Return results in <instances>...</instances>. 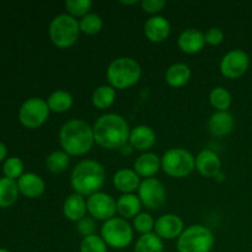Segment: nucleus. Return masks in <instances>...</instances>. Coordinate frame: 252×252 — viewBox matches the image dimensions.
<instances>
[{
  "label": "nucleus",
  "mask_w": 252,
  "mask_h": 252,
  "mask_svg": "<svg viewBox=\"0 0 252 252\" xmlns=\"http://www.w3.org/2000/svg\"><path fill=\"white\" fill-rule=\"evenodd\" d=\"M93 129L95 143L103 149H122L129 140V125L127 120L118 113H105L100 116Z\"/></svg>",
  "instance_id": "f257e3e1"
},
{
  "label": "nucleus",
  "mask_w": 252,
  "mask_h": 252,
  "mask_svg": "<svg viewBox=\"0 0 252 252\" xmlns=\"http://www.w3.org/2000/svg\"><path fill=\"white\" fill-rule=\"evenodd\" d=\"M59 143L69 157H83L94 147V129L88 122L79 118L69 120L59 130Z\"/></svg>",
  "instance_id": "f03ea898"
},
{
  "label": "nucleus",
  "mask_w": 252,
  "mask_h": 252,
  "mask_svg": "<svg viewBox=\"0 0 252 252\" xmlns=\"http://www.w3.org/2000/svg\"><path fill=\"white\" fill-rule=\"evenodd\" d=\"M106 181V170L98 161L85 159L73 167L70 174V186L75 193L90 197L100 192Z\"/></svg>",
  "instance_id": "7ed1b4c3"
},
{
  "label": "nucleus",
  "mask_w": 252,
  "mask_h": 252,
  "mask_svg": "<svg viewBox=\"0 0 252 252\" xmlns=\"http://www.w3.org/2000/svg\"><path fill=\"white\" fill-rule=\"evenodd\" d=\"M106 76L108 85L116 90H126L140 80L142 66L130 57H118L108 64Z\"/></svg>",
  "instance_id": "20e7f679"
},
{
  "label": "nucleus",
  "mask_w": 252,
  "mask_h": 252,
  "mask_svg": "<svg viewBox=\"0 0 252 252\" xmlns=\"http://www.w3.org/2000/svg\"><path fill=\"white\" fill-rule=\"evenodd\" d=\"M48 36L52 43L58 48H70L78 42L80 36L79 20L65 14H59L51 20Z\"/></svg>",
  "instance_id": "39448f33"
},
{
  "label": "nucleus",
  "mask_w": 252,
  "mask_h": 252,
  "mask_svg": "<svg viewBox=\"0 0 252 252\" xmlns=\"http://www.w3.org/2000/svg\"><path fill=\"white\" fill-rule=\"evenodd\" d=\"M216 238L209 228L202 224H193L182 231L176 243L177 252H211Z\"/></svg>",
  "instance_id": "423d86ee"
},
{
  "label": "nucleus",
  "mask_w": 252,
  "mask_h": 252,
  "mask_svg": "<svg viewBox=\"0 0 252 252\" xmlns=\"http://www.w3.org/2000/svg\"><path fill=\"white\" fill-rule=\"evenodd\" d=\"M196 169V158L184 148H171L161 157V170L170 177L182 179Z\"/></svg>",
  "instance_id": "0eeeda50"
},
{
  "label": "nucleus",
  "mask_w": 252,
  "mask_h": 252,
  "mask_svg": "<svg viewBox=\"0 0 252 252\" xmlns=\"http://www.w3.org/2000/svg\"><path fill=\"white\" fill-rule=\"evenodd\" d=\"M100 236L103 239L106 245L112 249L122 250L129 246L134 236V229L121 217H113L103 221L100 229Z\"/></svg>",
  "instance_id": "6e6552de"
},
{
  "label": "nucleus",
  "mask_w": 252,
  "mask_h": 252,
  "mask_svg": "<svg viewBox=\"0 0 252 252\" xmlns=\"http://www.w3.org/2000/svg\"><path fill=\"white\" fill-rule=\"evenodd\" d=\"M48 103L41 97H30L25 101L19 110V121L24 127L34 129L47 122L49 117Z\"/></svg>",
  "instance_id": "1a4fd4ad"
},
{
  "label": "nucleus",
  "mask_w": 252,
  "mask_h": 252,
  "mask_svg": "<svg viewBox=\"0 0 252 252\" xmlns=\"http://www.w3.org/2000/svg\"><path fill=\"white\" fill-rule=\"evenodd\" d=\"M138 197L148 209H159L166 202V189L164 184L155 177L144 179L138 189Z\"/></svg>",
  "instance_id": "9d476101"
},
{
  "label": "nucleus",
  "mask_w": 252,
  "mask_h": 252,
  "mask_svg": "<svg viewBox=\"0 0 252 252\" xmlns=\"http://www.w3.org/2000/svg\"><path fill=\"white\" fill-rule=\"evenodd\" d=\"M250 66V57L243 49H231L221 58L219 69L221 75L228 79L241 78Z\"/></svg>",
  "instance_id": "9b49d317"
},
{
  "label": "nucleus",
  "mask_w": 252,
  "mask_h": 252,
  "mask_svg": "<svg viewBox=\"0 0 252 252\" xmlns=\"http://www.w3.org/2000/svg\"><path fill=\"white\" fill-rule=\"evenodd\" d=\"M88 213L95 220L106 221L117 213V201L106 192H97L88 197Z\"/></svg>",
  "instance_id": "f8f14e48"
},
{
  "label": "nucleus",
  "mask_w": 252,
  "mask_h": 252,
  "mask_svg": "<svg viewBox=\"0 0 252 252\" xmlns=\"http://www.w3.org/2000/svg\"><path fill=\"white\" fill-rule=\"evenodd\" d=\"M185 230V223L181 217L174 213H167L159 217L155 220L154 233L162 240H175L179 239Z\"/></svg>",
  "instance_id": "ddd939ff"
},
{
  "label": "nucleus",
  "mask_w": 252,
  "mask_h": 252,
  "mask_svg": "<svg viewBox=\"0 0 252 252\" xmlns=\"http://www.w3.org/2000/svg\"><path fill=\"white\" fill-rule=\"evenodd\" d=\"M196 170L207 179H216L221 172V160L212 149H203L196 157Z\"/></svg>",
  "instance_id": "4468645a"
},
{
  "label": "nucleus",
  "mask_w": 252,
  "mask_h": 252,
  "mask_svg": "<svg viewBox=\"0 0 252 252\" xmlns=\"http://www.w3.org/2000/svg\"><path fill=\"white\" fill-rule=\"evenodd\" d=\"M171 32V25L169 20L162 15L150 16L144 24V34L153 43H161Z\"/></svg>",
  "instance_id": "2eb2a0df"
},
{
  "label": "nucleus",
  "mask_w": 252,
  "mask_h": 252,
  "mask_svg": "<svg viewBox=\"0 0 252 252\" xmlns=\"http://www.w3.org/2000/svg\"><path fill=\"white\" fill-rule=\"evenodd\" d=\"M128 143L134 150L147 153L157 143V133L149 126L139 125L130 129Z\"/></svg>",
  "instance_id": "dca6fc26"
},
{
  "label": "nucleus",
  "mask_w": 252,
  "mask_h": 252,
  "mask_svg": "<svg viewBox=\"0 0 252 252\" xmlns=\"http://www.w3.org/2000/svg\"><path fill=\"white\" fill-rule=\"evenodd\" d=\"M16 182L20 193L27 198H38L46 191L44 180L34 172H25Z\"/></svg>",
  "instance_id": "f3484780"
},
{
  "label": "nucleus",
  "mask_w": 252,
  "mask_h": 252,
  "mask_svg": "<svg viewBox=\"0 0 252 252\" xmlns=\"http://www.w3.org/2000/svg\"><path fill=\"white\" fill-rule=\"evenodd\" d=\"M179 48L186 54H196L206 46L204 33L197 29H186L177 38Z\"/></svg>",
  "instance_id": "a211bd4d"
},
{
  "label": "nucleus",
  "mask_w": 252,
  "mask_h": 252,
  "mask_svg": "<svg viewBox=\"0 0 252 252\" xmlns=\"http://www.w3.org/2000/svg\"><path fill=\"white\" fill-rule=\"evenodd\" d=\"M160 169H161V158L152 152L140 154L133 164V170L139 175V177L144 179L154 177Z\"/></svg>",
  "instance_id": "6ab92c4d"
},
{
  "label": "nucleus",
  "mask_w": 252,
  "mask_h": 252,
  "mask_svg": "<svg viewBox=\"0 0 252 252\" xmlns=\"http://www.w3.org/2000/svg\"><path fill=\"white\" fill-rule=\"evenodd\" d=\"M235 127L234 116L229 111H216L208 120V129L214 137H225Z\"/></svg>",
  "instance_id": "aec40b11"
},
{
  "label": "nucleus",
  "mask_w": 252,
  "mask_h": 252,
  "mask_svg": "<svg viewBox=\"0 0 252 252\" xmlns=\"http://www.w3.org/2000/svg\"><path fill=\"white\" fill-rule=\"evenodd\" d=\"M112 182L117 191L126 194L138 191L142 180L133 169H120L113 175Z\"/></svg>",
  "instance_id": "412c9836"
},
{
  "label": "nucleus",
  "mask_w": 252,
  "mask_h": 252,
  "mask_svg": "<svg viewBox=\"0 0 252 252\" xmlns=\"http://www.w3.org/2000/svg\"><path fill=\"white\" fill-rule=\"evenodd\" d=\"M88 213V203L85 197L78 193L69 194L63 203V214L68 220L78 223L85 218Z\"/></svg>",
  "instance_id": "4be33fe9"
},
{
  "label": "nucleus",
  "mask_w": 252,
  "mask_h": 252,
  "mask_svg": "<svg viewBox=\"0 0 252 252\" xmlns=\"http://www.w3.org/2000/svg\"><path fill=\"white\" fill-rule=\"evenodd\" d=\"M142 202L137 194H121L117 199V213L123 219H134L142 211Z\"/></svg>",
  "instance_id": "5701e85b"
},
{
  "label": "nucleus",
  "mask_w": 252,
  "mask_h": 252,
  "mask_svg": "<svg viewBox=\"0 0 252 252\" xmlns=\"http://www.w3.org/2000/svg\"><path fill=\"white\" fill-rule=\"evenodd\" d=\"M192 71L187 64L174 63L166 69L165 80L171 88H182L191 80Z\"/></svg>",
  "instance_id": "b1692460"
},
{
  "label": "nucleus",
  "mask_w": 252,
  "mask_h": 252,
  "mask_svg": "<svg viewBox=\"0 0 252 252\" xmlns=\"http://www.w3.org/2000/svg\"><path fill=\"white\" fill-rule=\"evenodd\" d=\"M46 101L51 112L54 113L68 112L74 103L73 95L65 90H54Z\"/></svg>",
  "instance_id": "393cba45"
},
{
  "label": "nucleus",
  "mask_w": 252,
  "mask_h": 252,
  "mask_svg": "<svg viewBox=\"0 0 252 252\" xmlns=\"http://www.w3.org/2000/svg\"><path fill=\"white\" fill-rule=\"evenodd\" d=\"M116 89L106 84V85H100L94 90L91 101H93L94 107L97 110H107L115 103L116 101Z\"/></svg>",
  "instance_id": "a878e982"
},
{
  "label": "nucleus",
  "mask_w": 252,
  "mask_h": 252,
  "mask_svg": "<svg viewBox=\"0 0 252 252\" xmlns=\"http://www.w3.org/2000/svg\"><path fill=\"white\" fill-rule=\"evenodd\" d=\"M19 187L15 180L0 177V208H9L19 198Z\"/></svg>",
  "instance_id": "bb28decb"
},
{
  "label": "nucleus",
  "mask_w": 252,
  "mask_h": 252,
  "mask_svg": "<svg viewBox=\"0 0 252 252\" xmlns=\"http://www.w3.org/2000/svg\"><path fill=\"white\" fill-rule=\"evenodd\" d=\"M133 252H164V240L154 231L140 235L135 241Z\"/></svg>",
  "instance_id": "cd10ccee"
},
{
  "label": "nucleus",
  "mask_w": 252,
  "mask_h": 252,
  "mask_svg": "<svg viewBox=\"0 0 252 252\" xmlns=\"http://www.w3.org/2000/svg\"><path fill=\"white\" fill-rule=\"evenodd\" d=\"M70 164V157L63 150H54L46 158V167L52 174H62Z\"/></svg>",
  "instance_id": "c85d7f7f"
},
{
  "label": "nucleus",
  "mask_w": 252,
  "mask_h": 252,
  "mask_svg": "<svg viewBox=\"0 0 252 252\" xmlns=\"http://www.w3.org/2000/svg\"><path fill=\"white\" fill-rule=\"evenodd\" d=\"M209 102L217 111H228L233 102V96L224 86H216L209 93Z\"/></svg>",
  "instance_id": "c756f323"
},
{
  "label": "nucleus",
  "mask_w": 252,
  "mask_h": 252,
  "mask_svg": "<svg viewBox=\"0 0 252 252\" xmlns=\"http://www.w3.org/2000/svg\"><path fill=\"white\" fill-rule=\"evenodd\" d=\"M79 27H80V32L89 36H94L102 31L103 20L100 15L95 12H89L88 15L79 20Z\"/></svg>",
  "instance_id": "7c9ffc66"
},
{
  "label": "nucleus",
  "mask_w": 252,
  "mask_h": 252,
  "mask_svg": "<svg viewBox=\"0 0 252 252\" xmlns=\"http://www.w3.org/2000/svg\"><path fill=\"white\" fill-rule=\"evenodd\" d=\"M64 7L66 10V14L75 17H84L90 12L93 7V1L91 0H66L64 2Z\"/></svg>",
  "instance_id": "2f4dec72"
},
{
  "label": "nucleus",
  "mask_w": 252,
  "mask_h": 252,
  "mask_svg": "<svg viewBox=\"0 0 252 252\" xmlns=\"http://www.w3.org/2000/svg\"><path fill=\"white\" fill-rule=\"evenodd\" d=\"M24 161L19 157L7 158L2 165L4 176L10 180H19L24 175Z\"/></svg>",
  "instance_id": "473e14b6"
},
{
  "label": "nucleus",
  "mask_w": 252,
  "mask_h": 252,
  "mask_svg": "<svg viewBox=\"0 0 252 252\" xmlns=\"http://www.w3.org/2000/svg\"><path fill=\"white\" fill-rule=\"evenodd\" d=\"M80 252H108V246L97 234L83 238L80 243Z\"/></svg>",
  "instance_id": "72a5a7b5"
},
{
  "label": "nucleus",
  "mask_w": 252,
  "mask_h": 252,
  "mask_svg": "<svg viewBox=\"0 0 252 252\" xmlns=\"http://www.w3.org/2000/svg\"><path fill=\"white\" fill-rule=\"evenodd\" d=\"M155 226V220L149 213H145V212H140L134 219H133V229L135 231L140 234V235H144V234H149L154 231Z\"/></svg>",
  "instance_id": "f704fd0d"
},
{
  "label": "nucleus",
  "mask_w": 252,
  "mask_h": 252,
  "mask_svg": "<svg viewBox=\"0 0 252 252\" xmlns=\"http://www.w3.org/2000/svg\"><path fill=\"white\" fill-rule=\"evenodd\" d=\"M76 230L79 231V234H80L83 238L96 234L95 219L91 218V217H85V218H83L80 221L76 223Z\"/></svg>",
  "instance_id": "c9c22d12"
},
{
  "label": "nucleus",
  "mask_w": 252,
  "mask_h": 252,
  "mask_svg": "<svg viewBox=\"0 0 252 252\" xmlns=\"http://www.w3.org/2000/svg\"><path fill=\"white\" fill-rule=\"evenodd\" d=\"M140 6L143 11L154 16V15H159V12L164 10V7L166 6V1L165 0H143L140 2Z\"/></svg>",
  "instance_id": "e433bc0d"
},
{
  "label": "nucleus",
  "mask_w": 252,
  "mask_h": 252,
  "mask_svg": "<svg viewBox=\"0 0 252 252\" xmlns=\"http://www.w3.org/2000/svg\"><path fill=\"white\" fill-rule=\"evenodd\" d=\"M206 44L209 46H219L224 41V32L219 27H211L204 32Z\"/></svg>",
  "instance_id": "4c0bfd02"
},
{
  "label": "nucleus",
  "mask_w": 252,
  "mask_h": 252,
  "mask_svg": "<svg viewBox=\"0 0 252 252\" xmlns=\"http://www.w3.org/2000/svg\"><path fill=\"white\" fill-rule=\"evenodd\" d=\"M7 155V148L6 145L4 144V143L0 142V162L4 161V160H6L5 158H6Z\"/></svg>",
  "instance_id": "58836bf2"
},
{
  "label": "nucleus",
  "mask_w": 252,
  "mask_h": 252,
  "mask_svg": "<svg viewBox=\"0 0 252 252\" xmlns=\"http://www.w3.org/2000/svg\"><path fill=\"white\" fill-rule=\"evenodd\" d=\"M214 180H216V181H218V182H223L224 180H225V174H224L223 171L219 172V174L217 175V177Z\"/></svg>",
  "instance_id": "ea45409f"
},
{
  "label": "nucleus",
  "mask_w": 252,
  "mask_h": 252,
  "mask_svg": "<svg viewBox=\"0 0 252 252\" xmlns=\"http://www.w3.org/2000/svg\"><path fill=\"white\" fill-rule=\"evenodd\" d=\"M138 0H132V1H121L122 5H137L138 4Z\"/></svg>",
  "instance_id": "a19ab883"
},
{
  "label": "nucleus",
  "mask_w": 252,
  "mask_h": 252,
  "mask_svg": "<svg viewBox=\"0 0 252 252\" xmlns=\"http://www.w3.org/2000/svg\"><path fill=\"white\" fill-rule=\"evenodd\" d=\"M0 252H10V251L6 250V249H0Z\"/></svg>",
  "instance_id": "79ce46f5"
}]
</instances>
